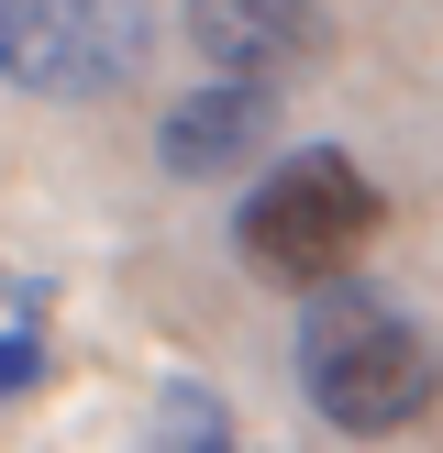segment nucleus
I'll list each match as a JSON object with an SVG mask.
<instances>
[{"instance_id": "obj_1", "label": "nucleus", "mask_w": 443, "mask_h": 453, "mask_svg": "<svg viewBox=\"0 0 443 453\" xmlns=\"http://www.w3.org/2000/svg\"><path fill=\"white\" fill-rule=\"evenodd\" d=\"M299 388L332 432H410L443 388V354L410 310L366 299V288H332L299 321Z\"/></svg>"}, {"instance_id": "obj_5", "label": "nucleus", "mask_w": 443, "mask_h": 453, "mask_svg": "<svg viewBox=\"0 0 443 453\" xmlns=\"http://www.w3.org/2000/svg\"><path fill=\"white\" fill-rule=\"evenodd\" d=\"M277 144V88H255V78H211V88H189V100L167 111V133H155V155H167V177H233V166H255V155Z\"/></svg>"}, {"instance_id": "obj_7", "label": "nucleus", "mask_w": 443, "mask_h": 453, "mask_svg": "<svg viewBox=\"0 0 443 453\" xmlns=\"http://www.w3.org/2000/svg\"><path fill=\"white\" fill-rule=\"evenodd\" d=\"M44 288H0V398H22V388H44Z\"/></svg>"}, {"instance_id": "obj_3", "label": "nucleus", "mask_w": 443, "mask_h": 453, "mask_svg": "<svg viewBox=\"0 0 443 453\" xmlns=\"http://www.w3.org/2000/svg\"><path fill=\"white\" fill-rule=\"evenodd\" d=\"M144 0H0V78L34 100H111L144 66Z\"/></svg>"}, {"instance_id": "obj_2", "label": "nucleus", "mask_w": 443, "mask_h": 453, "mask_svg": "<svg viewBox=\"0 0 443 453\" xmlns=\"http://www.w3.org/2000/svg\"><path fill=\"white\" fill-rule=\"evenodd\" d=\"M377 233H388V188H377L344 144H310V155H288V166L244 199L233 255L255 265L266 288H322V299H332L344 265L366 255Z\"/></svg>"}, {"instance_id": "obj_4", "label": "nucleus", "mask_w": 443, "mask_h": 453, "mask_svg": "<svg viewBox=\"0 0 443 453\" xmlns=\"http://www.w3.org/2000/svg\"><path fill=\"white\" fill-rule=\"evenodd\" d=\"M189 44L211 56V78L277 88L288 66H310L332 44V22H322V0H189Z\"/></svg>"}, {"instance_id": "obj_6", "label": "nucleus", "mask_w": 443, "mask_h": 453, "mask_svg": "<svg viewBox=\"0 0 443 453\" xmlns=\"http://www.w3.org/2000/svg\"><path fill=\"white\" fill-rule=\"evenodd\" d=\"M144 453H244V442H233V410H222V388H199V376L155 388V410H144Z\"/></svg>"}]
</instances>
